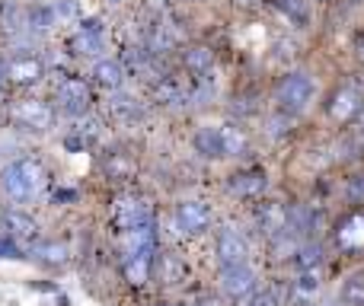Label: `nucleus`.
Listing matches in <instances>:
<instances>
[{"instance_id":"c85d7f7f","label":"nucleus","mask_w":364,"mask_h":306,"mask_svg":"<svg viewBox=\"0 0 364 306\" xmlns=\"http://www.w3.org/2000/svg\"><path fill=\"white\" fill-rule=\"evenodd\" d=\"M51 10H55V19H74L77 16V4H74V0H55V4H51Z\"/></svg>"},{"instance_id":"cd10ccee","label":"nucleus","mask_w":364,"mask_h":306,"mask_svg":"<svg viewBox=\"0 0 364 306\" xmlns=\"http://www.w3.org/2000/svg\"><path fill=\"white\" fill-rule=\"evenodd\" d=\"M348 201L352 204H364V173L348 179Z\"/></svg>"},{"instance_id":"f704fd0d","label":"nucleus","mask_w":364,"mask_h":306,"mask_svg":"<svg viewBox=\"0 0 364 306\" xmlns=\"http://www.w3.org/2000/svg\"><path fill=\"white\" fill-rule=\"evenodd\" d=\"M240 4H243V6H250V4H252V0H240Z\"/></svg>"},{"instance_id":"f8f14e48","label":"nucleus","mask_w":364,"mask_h":306,"mask_svg":"<svg viewBox=\"0 0 364 306\" xmlns=\"http://www.w3.org/2000/svg\"><path fill=\"white\" fill-rule=\"evenodd\" d=\"M314 224H316V214H314V207H307V204H291V207H284V233H291V236H307L310 230H314Z\"/></svg>"},{"instance_id":"b1692460","label":"nucleus","mask_w":364,"mask_h":306,"mask_svg":"<svg viewBox=\"0 0 364 306\" xmlns=\"http://www.w3.org/2000/svg\"><path fill=\"white\" fill-rule=\"evenodd\" d=\"M339 243L346 249H358L364 246V217H352L346 224V230H339Z\"/></svg>"},{"instance_id":"7c9ffc66","label":"nucleus","mask_w":364,"mask_h":306,"mask_svg":"<svg viewBox=\"0 0 364 306\" xmlns=\"http://www.w3.org/2000/svg\"><path fill=\"white\" fill-rule=\"evenodd\" d=\"M0 258H23L13 239H0Z\"/></svg>"},{"instance_id":"412c9836","label":"nucleus","mask_w":364,"mask_h":306,"mask_svg":"<svg viewBox=\"0 0 364 306\" xmlns=\"http://www.w3.org/2000/svg\"><path fill=\"white\" fill-rule=\"evenodd\" d=\"M182 61H186V67L192 70V74H208L214 64V51L205 48V45H195V48H188L186 55H182Z\"/></svg>"},{"instance_id":"423d86ee","label":"nucleus","mask_w":364,"mask_h":306,"mask_svg":"<svg viewBox=\"0 0 364 306\" xmlns=\"http://www.w3.org/2000/svg\"><path fill=\"white\" fill-rule=\"evenodd\" d=\"M220 288H224L227 297H233V300H243L246 294H252L256 290V271L250 268V265H230V268L220 271Z\"/></svg>"},{"instance_id":"393cba45","label":"nucleus","mask_w":364,"mask_h":306,"mask_svg":"<svg viewBox=\"0 0 364 306\" xmlns=\"http://www.w3.org/2000/svg\"><path fill=\"white\" fill-rule=\"evenodd\" d=\"M297 268L301 271H314L316 265L323 262V249L316 243H304V246H297Z\"/></svg>"},{"instance_id":"5701e85b","label":"nucleus","mask_w":364,"mask_h":306,"mask_svg":"<svg viewBox=\"0 0 364 306\" xmlns=\"http://www.w3.org/2000/svg\"><path fill=\"white\" fill-rule=\"evenodd\" d=\"M32 256L42 258V262H48V265H64L68 262V246H61V243H36L32 246Z\"/></svg>"},{"instance_id":"6e6552de","label":"nucleus","mask_w":364,"mask_h":306,"mask_svg":"<svg viewBox=\"0 0 364 306\" xmlns=\"http://www.w3.org/2000/svg\"><path fill=\"white\" fill-rule=\"evenodd\" d=\"M115 224L122 226V230H138V226L144 224H154L151 220V204H147L144 198H122L119 204H115Z\"/></svg>"},{"instance_id":"473e14b6","label":"nucleus","mask_w":364,"mask_h":306,"mask_svg":"<svg viewBox=\"0 0 364 306\" xmlns=\"http://www.w3.org/2000/svg\"><path fill=\"white\" fill-rule=\"evenodd\" d=\"M4 83H6V64L0 61V93H4Z\"/></svg>"},{"instance_id":"72a5a7b5","label":"nucleus","mask_w":364,"mask_h":306,"mask_svg":"<svg viewBox=\"0 0 364 306\" xmlns=\"http://www.w3.org/2000/svg\"><path fill=\"white\" fill-rule=\"evenodd\" d=\"M358 128L364 131V106H361V112H358Z\"/></svg>"},{"instance_id":"20e7f679","label":"nucleus","mask_w":364,"mask_h":306,"mask_svg":"<svg viewBox=\"0 0 364 306\" xmlns=\"http://www.w3.org/2000/svg\"><path fill=\"white\" fill-rule=\"evenodd\" d=\"M58 109H61L64 115H74V119H80V115L90 112V102H93V96H90V87L83 80H77V77H68V80L58 83Z\"/></svg>"},{"instance_id":"ddd939ff","label":"nucleus","mask_w":364,"mask_h":306,"mask_svg":"<svg viewBox=\"0 0 364 306\" xmlns=\"http://www.w3.org/2000/svg\"><path fill=\"white\" fill-rule=\"evenodd\" d=\"M93 77L102 89H112L115 93V89L122 87V80H125V67H122V61H115V58H102V61H96Z\"/></svg>"},{"instance_id":"a878e982","label":"nucleus","mask_w":364,"mask_h":306,"mask_svg":"<svg viewBox=\"0 0 364 306\" xmlns=\"http://www.w3.org/2000/svg\"><path fill=\"white\" fill-rule=\"evenodd\" d=\"M316 290H320V275H316V271H301V281L294 284L297 300H314Z\"/></svg>"},{"instance_id":"7ed1b4c3","label":"nucleus","mask_w":364,"mask_h":306,"mask_svg":"<svg viewBox=\"0 0 364 306\" xmlns=\"http://www.w3.org/2000/svg\"><path fill=\"white\" fill-rule=\"evenodd\" d=\"M316 87L314 80H310V74H304V70H294V74L282 77V83H278L275 89V99L282 109H288V112H301V109H307V102L314 99Z\"/></svg>"},{"instance_id":"f03ea898","label":"nucleus","mask_w":364,"mask_h":306,"mask_svg":"<svg viewBox=\"0 0 364 306\" xmlns=\"http://www.w3.org/2000/svg\"><path fill=\"white\" fill-rule=\"evenodd\" d=\"M154 256H157V230L144 224L125 233V275L132 284H144L151 278Z\"/></svg>"},{"instance_id":"1a4fd4ad","label":"nucleus","mask_w":364,"mask_h":306,"mask_svg":"<svg viewBox=\"0 0 364 306\" xmlns=\"http://www.w3.org/2000/svg\"><path fill=\"white\" fill-rule=\"evenodd\" d=\"M246 256H250V246H246V239L240 236V230H233V226H224V230L218 233V258L224 268H230V265H243Z\"/></svg>"},{"instance_id":"dca6fc26","label":"nucleus","mask_w":364,"mask_h":306,"mask_svg":"<svg viewBox=\"0 0 364 306\" xmlns=\"http://www.w3.org/2000/svg\"><path fill=\"white\" fill-rule=\"evenodd\" d=\"M157 275H160L164 284L186 281V262H182L179 256H173V252H164V256L157 258Z\"/></svg>"},{"instance_id":"a211bd4d","label":"nucleus","mask_w":364,"mask_h":306,"mask_svg":"<svg viewBox=\"0 0 364 306\" xmlns=\"http://www.w3.org/2000/svg\"><path fill=\"white\" fill-rule=\"evenodd\" d=\"M220 131V153L224 156H240L246 151V134L237 125H218Z\"/></svg>"},{"instance_id":"e433bc0d","label":"nucleus","mask_w":364,"mask_h":306,"mask_svg":"<svg viewBox=\"0 0 364 306\" xmlns=\"http://www.w3.org/2000/svg\"><path fill=\"white\" fill-rule=\"evenodd\" d=\"M112 4H119V0H112Z\"/></svg>"},{"instance_id":"c756f323","label":"nucleus","mask_w":364,"mask_h":306,"mask_svg":"<svg viewBox=\"0 0 364 306\" xmlns=\"http://www.w3.org/2000/svg\"><path fill=\"white\" fill-rule=\"evenodd\" d=\"M246 306H282V300H278L275 290H262V294H256Z\"/></svg>"},{"instance_id":"c9c22d12","label":"nucleus","mask_w":364,"mask_h":306,"mask_svg":"<svg viewBox=\"0 0 364 306\" xmlns=\"http://www.w3.org/2000/svg\"><path fill=\"white\" fill-rule=\"evenodd\" d=\"M352 4H364V0H352Z\"/></svg>"},{"instance_id":"4468645a","label":"nucleus","mask_w":364,"mask_h":306,"mask_svg":"<svg viewBox=\"0 0 364 306\" xmlns=\"http://www.w3.org/2000/svg\"><path fill=\"white\" fill-rule=\"evenodd\" d=\"M265 173H240V175H233L230 179V192L233 195H240V198H256V195H262L265 192Z\"/></svg>"},{"instance_id":"39448f33","label":"nucleus","mask_w":364,"mask_h":306,"mask_svg":"<svg viewBox=\"0 0 364 306\" xmlns=\"http://www.w3.org/2000/svg\"><path fill=\"white\" fill-rule=\"evenodd\" d=\"M208 224H211V211L201 201H182L176 207V226L182 236H198L208 230Z\"/></svg>"},{"instance_id":"4c0bfd02","label":"nucleus","mask_w":364,"mask_h":306,"mask_svg":"<svg viewBox=\"0 0 364 306\" xmlns=\"http://www.w3.org/2000/svg\"><path fill=\"white\" fill-rule=\"evenodd\" d=\"M164 306H170V303H164Z\"/></svg>"},{"instance_id":"2f4dec72","label":"nucleus","mask_w":364,"mask_h":306,"mask_svg":"<svg viewBox=\"0 0 364 306\" xmlns=\"http://www.w3.org/2000/svg\"><path fill=\"white\" fill-rule=\"evenodd\" d=\"M278 6H284V10H288L291 16L304 19V4H301V0H278Z\"/></svg>"},{"instance_id":"4be33fe9","label":"nucleus","mask_w":364,"mask_h":306,"mask_svg":"<svg viewBox=\"0 0 364 306\" xmlns=\"http://www.w3.org/2000/svg\"><path fill=\"white\" fill-rule=\"evenodd\" d=\"M109 112L119 115V119H125V121H132V119H138V115H141V106H138V99H134V96L115 93L112 99H109Z\"/></svg>"},{"instance_id":"0eeeda50","label":"nucleus","mask_w":364,"mask_h":306,"mask_svg":"<svg viewBox=\"0 0 364 306\" xmlns=\"http://www.w3.org/2000/svg\"><path fill=\"white\" fill-rule=\"evenodd\" d=\"M70 48L77 51V55H100V51H106V29H102L100 19H87V23H80V29L74 32V38H70Z\"/></svg>"},{"instance_id":"f257e3e1","label":"nucleus","mask_w":364,"mask_h":306,"mask_svg":"<svg viewBox=\"0 0 364 306\" xmlns=\"http://www.w3.org/2000/svg\"><path fill=\"white\" fill-rule=\"evenodd\" d=\"M42 185H45V169L38 160L19 156V160H10L0 169V188H4V195L13 204H29L42 192Z\"/></svg>"},{"instance_id":"6ab92c4d","label":"nucleus","mask_w":364,"mask_h":306,"mask_svg":"<svg viewBox=\"0 0 364 306\" xmlns=\"http://www.w3.org/2000/svg\"><path fill=\"white\" fill-rule=\"evenodd\" d=\"M4 226L10 230V236H16V239H36V220L32 217H26V214H19V211H10V214H4Z\"/></svg>"},{"instance_id":"aec40b11","label":"nucleus","mask_w":364,"mask_h":306,"mask_svg":"<svg viewBox=\"0 0 364 306\" xmlns=\"http://www.w3.org/2000/svg\"><path fill=\"white\" fill-rule=\"evenodd\" d=\"M195 151H198L201 156H224L220 153V131L218 128H211V125H205V128H198L195 131Z\"/></svg>"},{"instance_id":"9d476101","label":"nucleus","mask_w":364,"mask_h":306,"mask_svg":"<svg viewBox=\"0 0 364 306\" xmlns=\"http://www.w3.org/2000/svg\"><path fill=\"white\" fill-rule=\"evenodd\" d=\"M13 115H16V121L23 128H36V131H48V128L55 125V112H51V106H45V102H38V99L19 102V106L13 109Z\"/></svg>"},{"instance_id":"f3484780","label":"nucleus","mask_w":364,"mask_h":306,"mask_svg":"<svg viewBox=\"0 0 364 306\" xmlns=\"http://www.w3.org/2000/svg\"><path fill=\"white\" fill-rule=\"evenodd\" d=\"M259 230H262L265 236L275 239L278 233L284 230V207L282 204H262L259 207Z\"/></svg>"},{"instance_id":"2eb2a0df","label":"nucleus","mask_w":364,"mask_h":306,"mask_svg":"<svg viewBox=\"0 0 364 306\" xmlns=\"http://www.w3.org/2000/svg\"><path fill=\"white\" fill-rule=\"evenodd\" d=\"M333 119H339V121H346V119H352L355 112H361V93L358 89H352V87H346V89H339L336 93V99H333Z\"/></svg>"},{"instance_id":"bb28decb","label":"nucleus","mask_w":364,"mask_h":306,"mask_svg":"<svg viewBox=\"0 0 364 306\" xmlns=\"http://www.w3.org/2000/svg\"><path fill=\"white\" fill-rule=\"evenodd\" d=\"M342 300L348 306H361L364 303V278H352V281L346 284V290H342Z\"/></svg>"},{"instance_id":"9b49d317","label":"nucleus","mask_w":364,"mask_h":306,"mask_svg":"<svg viewBox=\"0 0 364 306\" xmlns=\"http://www.w3.org/2000/svg\"><path fill=\"white\" fill-rule=\"evenodd\" d=\"M45 77V67L38 58L26 55V58H13L10 64H6V80L13 83H38Z\"/></svg>"}]
</instances>
